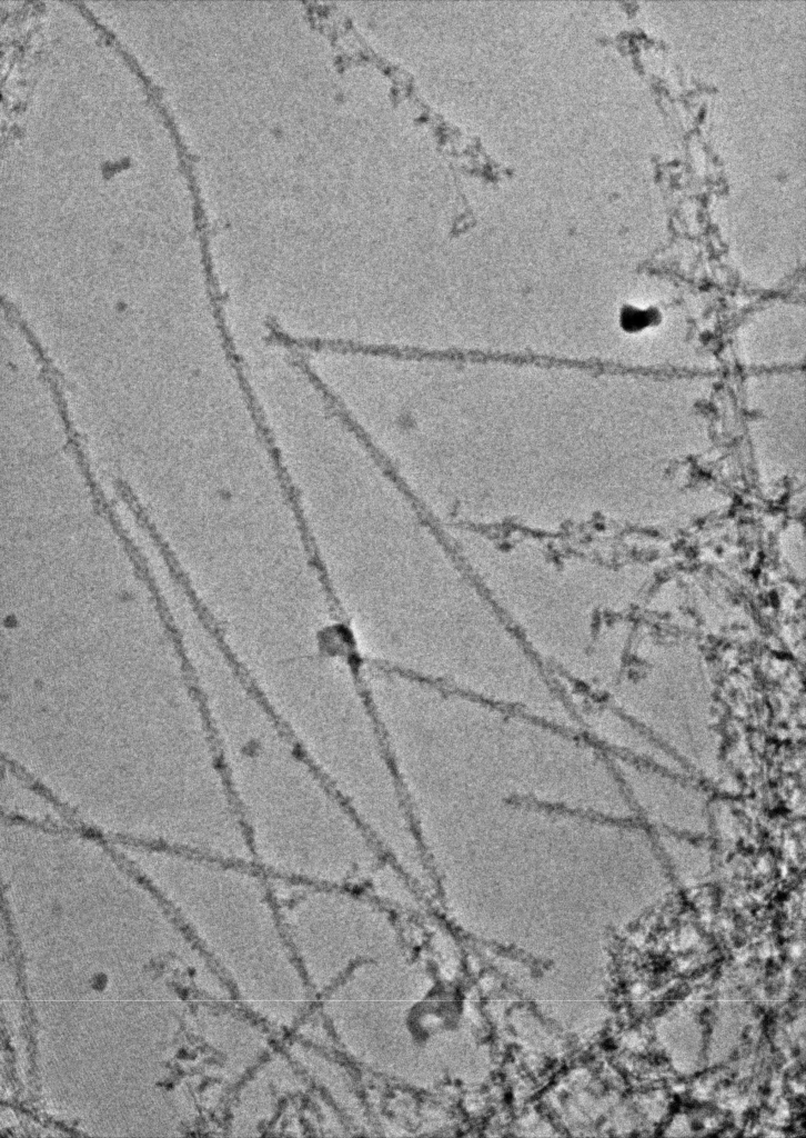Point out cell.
Segmentation results:
<instances>
[{
    "instance_id": "6da1fadb",
    "label": "cell",
    "mask_w": 806,
    "mask_h": 1138,
    "mask_svg": "<svg viewBox=\"0 0 806 1138\" xmlns=\"http://www.w3.org/2000/svg\"><path fill=\"white\" fill-rule=\"evenodd\" d=\"M198 689L252 864L271 878L369 890L393 862L243 678Z\"/></svg>"
}]
</instances>
